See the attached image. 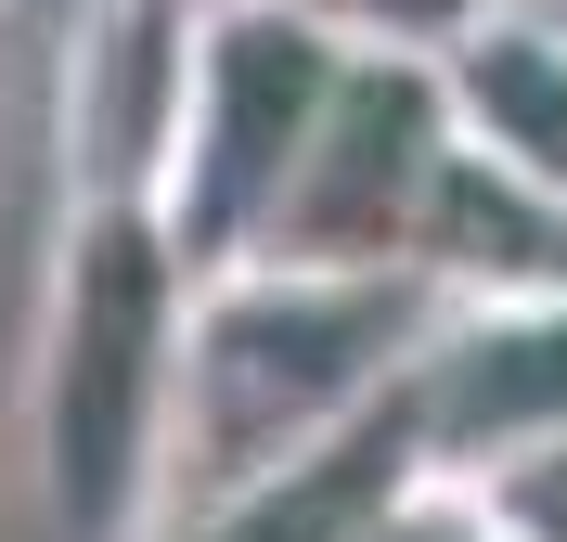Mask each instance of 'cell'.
<instances>
[{
  "mask_svg": "<svg viewBox=\"0 0 567 542\" xmlns=\"http://www.w3.org/2000/svg\"><path fill=\"white\" fill-rule=\"evenodd\" d=\"M400 272L425 285V310H477V297H567V207H542L516 168H491L477 143L439 155L413 207Z\"/></svg>",
  "mask_w": 567,
  "mask_h": 542,
  "instance_id": "obj_7",
  "label": "cell"
},
{
  "mask_svg": "<svg viewBox=\"0 0 567 542\" xmlns=\"http://www.w3.org/2000/svg\"><path fill=\"white\" fill-rule=\"evenodd\" d=\"M194 272L155 207H65L13 336V466L52 542H142L168 478V375Z\"/></svg>",
  "mask_w": 567,
  "mask_h": 542,
  "instance_id": "obj_1",
  "label": "cell"
},
{
  "mask_svg": "<svg viewBox=\"0 0 567 542\" xmlns=\"http://www.w3.org/2000/svg\"><path fill=\"white\" fill-rule=\"evenodd\" d=\"M388 439L413 466V491H477L491 466L567 439V297L425 310L413 361L388 388Z\"/></svg>",
  "mask_w": 567,
  "mask_h": 542,
  "instance_id": "obj_5",
  "label": "cell"
},
{
  "mask_svg": "<svg viewBox=\"0 0 567 542\" xmlns=\"http://www.w3.org/2000/svg\"><path fill=\"white\" fill-rule=\"evenodd\" d=\"M413 336H425V285L413 272H284V258L194 272L155 517L219 504V491L322 452L336 427H361L400 388Z\"/></svg>",
  "mask_w": 567,
  "mask_h": 542,
  "instance_id": "obj_2",
  "label": "cell"
},
{
  "mask_svg": "<svg viewBox=\"0 0 567 542\" xmlns=\"http://www.w3.org/2000/svg\"><path fill=\"white\" fill-rule=\"evenodd\" d=\"M194 13L207 0H91L52 78V168L65 207H155L194 91Z\"/></svg>",
  "mask_w": 567,
  "mask_h": 542,
  "instance_id": "obj_6",
  "label": "cell"
},
{
  "mask_svg": "<svg viewBox=\"0 0 567 542\" xmlns=\"http://www.w3.org/2000/svg\"><path fill=\"white\" fill-rule=\"evenodd\" d=\"M271 13L322 27L336 52H425V65H439V52L491 13V0H271Z\"/></svg>",
  "mask_w": 567,
  "mask_h": 542,
  "instance_id": "obj_10",
  "label": "cell"
},
{
  "mask_svg": "<svg viewBox=\"0 0 567 542\" xmlns=\"http://www.w3.org/2000/svg\"><path fill=\"white\" fill-rule=\"evenodd\" d=\"M439 155H452L439 65L425 52H336V91H322V116H310V143H297V168H284L246 258H284V272H400Z\"/></svg>",
  "mask_w": 567,
  "mask_h": 542,
  "instance_id": "obj_4",
  "label": "cell"
},
{
  "mask_svg": "<svg viewBox=\"0 0 567 542\" xmlns=\"http://www.w3.org/2000/svg\"><path fill=\"white\" fill-rule=\"evenodd\" d=\"M0 439H13V336H0Z\"/></svg>",
  "mask_w": 567,
  "mask_h": 542,
  "instance_id": "obj_12",
  "label": "cell"
},
{
  "mask_svg": "<svg viewBox=\"0 0 567 542\" xmlns=\"http://www.w3.org/2000/svg\"><path fill=\"white\" fill-rule=\"evenodd\" d=\"M400 439H388V400L361 413V427H336L322 452H297V466H271V478H246V491H219V504H181V517H155L142 542H361L374 517H388V491H400Z\"/></svg>",
  "mask_w": 567,
  "mask_h": 542,
  "instance_id": "obj_9",
  "label": "cell"
},
{
  "mask_svg": "<svg viewBox=\"0 0 567 542\" xmlns=\"http://www.w3.org/2000/svg\"><path fill=\"white\" fill-rule=\"evenodd\" d=\"M439 104H452V143H477L542 207H567V13L555 0H491L439 52Z\"/></svg>",
  "mask_w": 567,
  "mask_h": 542,
  "instance_id": "obj_8",
  "label": "cell"
},
{
  "mask_svg": "<svg viewBox=\"0 0 567 542\" xmlns=\"http://www.w3.org/2000/svg\"><path fill=\"white\" fill-rule=\"evenodd\" d=\"M464 504L491 517V542H567V439H542V452H516V466H491Z\"/></svg>",
  "mask_w": 567,
  "mask_h": 542,
  "instance_id": "obj_11",
  "label": "cell"
},
{
  "mask_svg": "<svg viewBox=\"0 0 567 542\" xmlns=\"http://www.w3.org/2000/svg\"><path fill=\"white\" fill-rule=\"evenodd\" d=\"M322 91H336L322 27L271 13V0H207L194 13V91H181V143H168V181H155V233L181 246V272H233L258 246Z\"/></svg>",
  "mask_w": 567,
  "mask_h": 542,
  "instance_id": "obj_3",
  "label": "cell"
},
{
  "mask_svg": "<svg viewBox=\"0 0 567 542\" xmlns=\"http://www.w3.org/2000/svg\"><path fill=\"white\" fill-rule=\"evenodd\" d=\"M555 13H567V0H555Z\"/></svg>",
  "mask_w": 567,
  "mask_h": 542,
  "instance_id": "obj_13",
  "label": "cell"
}]
</instances>
